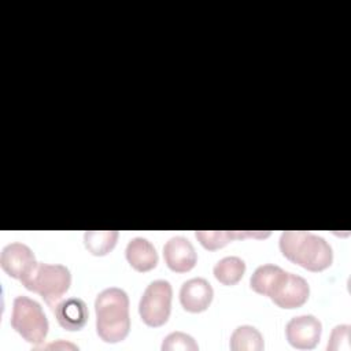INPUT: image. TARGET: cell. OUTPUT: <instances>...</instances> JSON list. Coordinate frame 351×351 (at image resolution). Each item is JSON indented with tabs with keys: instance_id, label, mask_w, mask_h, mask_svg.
I'll return each instance as SVG.
<instances>
[{
	"instance_id": "19",
	"label": "cell",
	"mask_w": 351,
	"mask_h": 351,
	"mask_svg": "<svg viewBox=\"0 0 351 351\" xmlns=\"http://www.w3.org/2000/svg\"><path fill=\"white\" fill-rule=\"evenodd\" d=\"M34 348H62V350H64V348H71V350H78V347L77 346H74V344H71V343H64L63 340H58L56 343H49V344H47V346H34Z\"/></svg>"
},
{
	"instance_id": "18",
	"label": "cell",
	"mask_w": 351,
	"mask_h": 351,
	"mask_svg": "<svg viewBox=\"0 0 351 351\" xmlns=\"http://www.w3.org/2000/svg\"><path fill=\"white\" fill-rule=\"evenodd\" d=\"M350 329L351 326L348 324H341L333 328L330 333V339L328 341L326 348L330 351H350Z\"/></svg>"
},
{
	"instance_id": "10",
	"label": "cell",
	"mask_w": 351,
	"mask_h": 351,
	"mask_svg": "<svg viewBox=\"0 0 351 351\" xmlns=\"http://www.w3.org/2000/svg\"><path fill=\"white\" fill-rule=\"evenodd\" d=\"M214 296L211 284L202 278H191L181 285L180 302L184 310L189 313H202L208 308Z\"/></svg>"
},
{
	"instance_id": "1",
	"label": "cell",
	"mask_w": 351,
	"mask_h": 351,
	"mask_svg": "<svg viewBox=\"0 0 351 351\" xmlns=\"http://www.w3.org/2000/svg\"><path fill=\"white\" fill-rule=\"evenodd\" d=\"M250 287L256 293L269 296L278 307L289 310L303 306L310 295V287L303 277L271 263L255 269Z\"/></svg>"
},
{
	"instance_id": "3",
	"label": "cell",
	"mask_w": 351,
	"mask_h": 351,
	"mask_svg": "<svg viewBox=\"0 0 351 351\" xmlns=\"http://www.w3.org/2000/svg\"><path fill=\"white\" fill-rule=\"evenodd\" d=\"M282 255L310 271H322L332 265L333 252L329 243L317 234L302 230H285L280 236Z\"/></svg>"
},
{
	"instance_id": "17",
	"label": "cell",
	"mask_w": 351,
	"mask_h": 351,
	"mask_svg": "<svg viewBox=\"0 0 351 351\" xmlns=\"http://www.w3.org/2000/svg\"><path fill=\"white\" fill-rule=\"evenodd\" d=\"M162 350L163 351H173V350L196 351V350H199V346L192 336H189L184 332H173L163 339Z\"/></svg>"
},
{
	"instance_id": "9",
	"label": "cell",
	"mask_w": 351,
	"mask_h": 351,
	"mask_svg": "<svg viewBox=\"0 0 351 351\" xmlns=\"http://www.w3.org/2000/svg\"><path fill=\"white\" fill-rule=\"evenodd\" d=\"M163 258L167 267L176 273L192 270L197 261L195 247L182 236H174L166 241L163 245Z\"/></svg>"
},
{
	"instance_id": "7",
	"label": "cell",
	"mask_w": 351,
	"mask_h": 351,
	"mask_svg": "<svg viewBox=\"0 0 351 351\" xmlns=\"http://www.w3.org/2000/svg\"><path fill=\"white\" fill-rule=\"evenodd\" d=\"M33 251L23 243H11L1 250L0 266L12 278L25 281L37 266Z\"/></svg>"
},
{
	"instance_id": "13",
	"label": "cell",
	"mask_w": 351,
	"mask_h": 351,
	"mask_svg": "<svg viewBox=\"0 0 351 351\" xmlns=\"http://www.w3.org/2000/svg\"><path fill=\"white\" fill-rule=\"evenodd\" d=\"M196 239L207 250H218L226 245L232 240L239 239H265L270 236V232H251V230H196Z\"/></svg>"
},
{
	"instance_id": "14",
	"label": "cell",
	"mask_w": 351,
	"mask_h": 351,
	"mask_svg": "<svg viewBox=\"0 0 351 351\" xmlns=\"http://www.w3.org/2000/svg\"><path fill=\"white\" fill-rule=\"evenodd\" d=\"M229 346L233 351H262L265 348L261 332L251 325L237 326L230 336Z\"/></svg>"
},
{
	"instance_id": "5",
	"label": "cell",
	"mask_w": 351,
	"mask_h": 351,
	"mask_svg": "<svg viewBox=\"0 0 351 351\" xmlns=\"http://www.w3.org/2000/svg\"><path fill=\"white\" fill-rule=\"evenodd\" d=\"M11 326L32 344H41L48 333V319L43 307L27 296H16L12 303Z\"/></svg>"
},
{
	"instance_id": "4",
	"label": "cell",
	"mask_w": 351,
	"mask_h": 351,
	"mask_svg": "<svg viewBox=\"0 0 351 351\" xmlns=\"http://www.w3.org/2000/svg\"><path fill=\"white\" fill-rule=\"evenodd\" d=\"M22 284L26 289L38 293L53 311L59 300L70 288L71 274L63 265L38 262L32 274L22 281Z\"/></svg>"
},
{
	"instance_id": "15",
	"label": "cell",
	"mask_w": 351,
	"mask_h": 351,
	"mask_svg": "<svg viewBox=\"0 0 351 351\" xmlns=\"http://www.w3.org/2000/svg\"><path fill=\"white\" fill-rule=\"evenodd\" d=\"M214 277L223 285L237 284L245 271V263L239 256H225L214 266Z\"/></svg>"
},
{
	"instance_id": "11",
	"label": "cell",
	"mask_w": 351,
	"mask_h": 351,
	"mask_svg": "<svg viewBox=\"0 0 351 351\" xmlns=\"http://www.w3.org/2000/svg\"><path fill=\"white\" fill-rule=\"evenodd\" d=\"M55 317L62 328L66 330H80L88 321V307L80 298H69L56 304Z\"/></svg>"
},
{
	"instance_id": "12",
	"label": "cell",
	"mask_w": 351,
	"mask_h": 351,
	"mask_svg": "<svg viewBox=\"0 0 351 351\" xmlns=\"http://www.w3.org/2000/svg\"><path fill=\"white\" fill-rule=\"evenodd\" d=\"M126 259L137 271H148L158 265L155 247L144 237H134L126 245Z\"/></svg>"
},
{
	"instance_id": "6",
	"label": "cell",
	"mask_w": 351,
	"mask_h": 351,
	"mask_svg": "<svg viewBox=\"0 0 351 351\" xmlns=\"http://www.w3.org/2000/svg\"><path fill=\"white\" fill-rule=\"evenodd\" d=\"M171 296L173 289L169 281L155 280L149 282L138 303L143 322L152 328L165 325L171 311Z\"/></svg>"
},
{
	"instance_id": "2",
	"label": "cell",
	"mask_w": 351,
	"mask_h": 351,
	"mask_svg": "<svg viewBox=\"0 0 351 351\" xmlns=\"http://www.w3.org/2000/svg\"><path fill=\"white\" fill-rule=\"evenodd\" d=\"M96 332L106 343H118L125 340L130 329L129 298L118 288L110 287L99 292L95 300Z\"/></svg>"
},
{
	"instance_id": "16",
	"label": "cell",
	"mask_w": 351,
	"mask_h": 351,
	"mask_svg": "<svg viewBox=\"0 0 351 351\" xmlns=\"http://www.w3.org/2000/svg\"><path fill=\"white\" fill-rule=\"evenodd\" d=\"M117 230H88L84 234L86 250L96 256L107 255L117 244Z\"/></svg>"
},
{
	"instance_id": "8",
	"label": "cell",
	"mask_w": 351,
	"mask_h": 351,
	"mask_svg": "<svg viewBox=\"0 0 351 351\" xmlns=\"http://www.w3.org/2000/svg\"><path fill=\"white\" fill-rule=\"evenodd\" d=\"M321 332V321L311 314L293 317L285 326V336L288 343L299 350L314 348L319 343Z\"/></svg>"
}]
</instances>
